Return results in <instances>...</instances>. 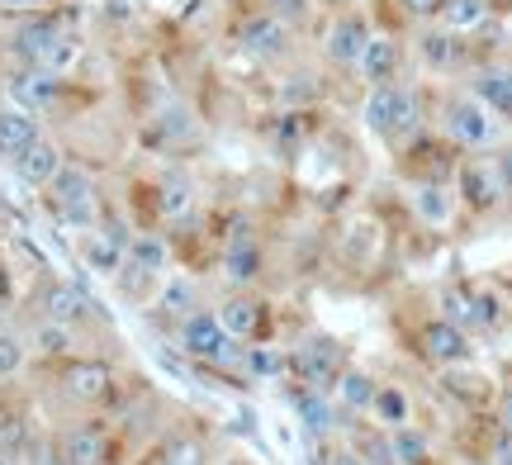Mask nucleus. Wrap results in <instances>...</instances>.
<instances>
[{
	"label": "nucleus",
	"mask_w": 512,
	"mask_h": 465,
	"mask_svg": "<svg viewBox=\"0 0 512 465\" xmlns=\"http://www.w3.org/2000/svg\"><path fill=\"white\" fill-rule=\"evenodd\" d=\"M384 318H389L394 347H399L413 366H422V371L441 375V371H456V366H470V361H475V337L441 314L427 290H403V295H394V304L384 309Z\"/></svg>",
	"instance_id": "f03ea898"
},
{
	"label": "nucleus",
	"mask_w": 512,
	"mask_h": 465,
	"mask_svg": "<svg viewBox=\"0 0 512 465\" xmlns=\"http://www.w3.org/2000/svg\"><path fill=\"white\" fill-rule=\"evenodd\" d=\"M489 461H494V465H512V437H508V432H494V442H489Z\"/></svg>",
	"instance_id": "c03bdc74"
},
{
	"label": "nucleus",
	"mask_w": 512,
	"mask_h": 465,
	"mask_svg": "<svg viewBox=\"0 0 512 465\" xmlns=\"http://www.w3.org/2000/svg\"><path fill=\"white\" fill-rule=\"evenodd\" d=\"M223 465H252V461H242V456H228V461H223Z\"/></svg>",
	"instance_id": "49530a36"
},
{
	"label": "nucleus",
	"mask_w": 512,
	"mask_h": 465,
	"mask_svg": "<svg viewBox=\"0 0 512 465\" xmlns=\"http://www.w3.org/2000/svg\"><path fill=\"white\" fill-rule=\"evenodd\" d=\"M171 342H176V352H181L190 366H200V371H209V375H223V380H233L238 390L252 385V375H247V366H242V352H247V347H242L238 337L219 323L214 304L195 309V314L171 333Z\"/></svg>",
	"instance_id": "6e6552de"
},
{
	"label": "nucleus",
	"mask_w": 512,
	"mask_h": 465,
	"mask_svg": "<svg viewBox=\"0 0 512 465\" xmlns=\"http://www.w3.org/2000/svg\"><path fill=\"white\" fill-rule=\"evenodd\" d=\"M19 328H24V342H29V356H34V366H53V361H62V356L72 352H91L81 337L72 333V328H62V323H48V318L38 314H19Z\"/></svg>",
	"instance_id": "bb28decb"
},
{
	"label": "nucleus",
	"mask_w": 512,
	"mask_h": 465,
	"mask_svg": "<svg viewBox=\"0 0 512 465\" xmlns=\"http://www.w3.org/2000/svg\"><path fill=\"white\" fill-rule=\"evenodd\" d=\"M361 124H366L370 138H380L389 152H399L418 133L432 129V100H427V91L413 76L366 86V95H361Z\"/></svg>",
	"instance_id": "423d86ee"
},
{
	"label": "nucleus",
	"mask_w": 512,
	"mask_h": 465,
	"mask_svg": "<svg viewBox=\"0 0 512 465\" xmlns=\"http://www.w3.org/2000/svg\"><path fill=\"white\" fill-rule=\"evenodd\" d=\"M67 157H72V152H67V143H62L57 133H43V138H38V143L24 152L19 162H10V171L19 176V186L38 195V190H43L57 171H62V162H67Z\"/></svg>",
	"instance_id": "c85d7f7f"
},
{
	"label": "nucleus",
	"mask_w": 512,
	"mask_h": 465,
	"mask_svg": "<svg viewBox=\"0 0 512 465\" xmlns=\"http://www.w3.org/2000/svg\"><path fill=\"white\" fill-rule=\"evenodd\" d=\"M484 19H489V0H446V10H441L437 24L456 29V34H475Z\"/></svg>",
	"instance_id": "f704fd0d"
},
{
	"label": "nucleus",
	"mask_w": 512,
	"mask_h": 465,
	"mask_svg": "<svg viewBox=\"0 0 512 465\" xmlns=\"http://www.w3.org/2000/svg\"><path fill=\"white\" fill-rule=\"evenodd\" d=\"M384 224L380 219H370V214H351V219H342L337 224V233H332V261H337V271H351V276H366L370 266H375V257H380L384 247Z\"/></svg>",
	"instance_id": "4be33fe9"
},
{
	"label": "nucleus",
	"mask_w": 512,
	"mask_h": 465,
	"mask_svg": "<svg viewBox=\"0 0 512 465\" xmlns=\"http://www.w3.org/2000/svg\"><path fill=\"white\" fill-rule=\"evenodd\" d=\"M5 242H10V209L0 205V247H5Z\"/></svg>",
	"instance_id": "a18cd8bd"
},
{
	"label": "nucleus",
	"mask_w": 512,
	"mask_h": 465,
	"mask_svg": "<svg viewBox=\"0 0 512 465\" xmlns=\"http://www.w3.org/2000/svg\"><path fill=\"white\" fill-rule=\"evenodd\" d=\"M43 133H48V124H43L38 114L19 110L10 100H0V162H19Z\"/></svg>",
	"instance_id": "7c9ffc66"
},
{
	"label": "nucleus",
	"mask_w": 512,
	"mask_h": 465,
	"mask_svg": "<svg viewBox=\"0 0 512 465\" xmlns=\"http://www.w3.org/2000/svg\"><path fill=\"white\" fill-rule=\"evenodd\" d=\"M451 190H456V200H460V214L475 219V224H494V219H503L512 209L489 152H465L456 176H451Z\"/></svg>",
	"instance_id": "dca6fc26"
},
{
	"label": "nucleus",
	"mask_w": 512,
	"mask_h": 465,
	"mask_svg": "<svg viewBox=\"0 0 512 465\" xmlns=\"http://www.w3.org/2000/svg\"><path fill=\"white\" fill-rule=\"evenodd\" d=\"M432 129L460 152H494L503 124L465 86H441L432 95Z\"/></svg>",
	"instance_id": "9d476101"
},
{
	"label": "nucleus",
	"mask_w": 512,
	"mask_h": 465,
	"mask_svg": "<svg viewBox=\"0 0 512 465\" xmlns=\"http://www.w3.org/2000/svg\"><path fill=\"white\" fill-rule=\"evenodd\" d=\"M19 290L15 285V271H10V261H5V252H0V309H19Z\"/></svg>",
	"instance_id": "79ce46f5"
},
{
	"label": "nucleus",
	"mask_w": 512,
	"mask_h": 465,
	"mask_svg": "<svg viewBox=\"0 0 512 465\" xmlns=\"http://www.w3.org/2000/svg\"><path fill=\"white\" fill-rule=\"evenodd\" d=\"M489 157H494V171H498V181H503V190H508V205H512V143H498Z\"/></svg>",
	"instance_id": "37998d69"
},
{
	"label": "nucleus",
	"mask_w": 512,
	"mask_h": 465,
	"mask_svg": "<svg viewBox=\"0 0 512 465\" xmlns=\"http://www.w3.org/2000/svg\"><path fill=\"white\" fill-rule=\"evenodd\" d=\"M285 390H309V394H328L332 399V385L337 375L347 371L351 361V347L342 337H332L328 328H299V333L285 337Z\"/></svg>",
	"instance_id": "1a4fd4ad"
},
{
	"label": "nucleus",
	"mask_w": 512,
	"mask_h": 465,
	"mask_svg": "<svg viewBox=\"0 0 512 465\" xmlns=\"http://www.w3.org/2000/svg\"><path fill=\"white\" fill-rule=\"evenodd\" d=\"M389 5H394L408 24H437L441 10H446V0H389Z\"/></svg>",
	"instance_id": "58836bf2"
},
{
	"label": "nucleus",
	"mask_w": 512,
	"mask_h": 465,
	"mask_svg": "<svg viewBox=\"0 0 512 465\" xmlns=\"http://www.w3.org/2000/svg\"><path fill=\"white\" fill-rule=\"evenodd\" d=\"M133 380L138 375L114 352H72L53 366L29 371V385H34L38 404L53 423L57 418H81V413H110Z\"/></svg>",
	"instance_id": "f257e3e1"
},
{
	"label": "nucleus",
	"mask_w": 512,
	"mask_h": 465,
	"mask_svg": "<svg viewBox=\"0 0 512 465\" xmlns=\"http://www.w3.org/2000/svg\"><path fill=\"white\" fill-rule=\"evenodd\" d=\"M408 62L432 81H451V76L470 72L475 43H470V34H456L446 24H418L413 38H408Z\"/></svg>",
	"instance_id": "a211bd4d"
},
{
	"label": "nucleus",
	"mask_w": 512,
	"mask_h": 465,
	"mask_svg": "<svg viewBox=\"0 0 512 465\" xmlns=\"http://www.w3.org/2000/svg\"><path fill=\"white\" fill-rule=\"evenodd\" d=\"M489 409H494V428L512 437V371L503 375V385L494 390V404H489Z\"/></svg>",
	"instance_id": "ea45409f"
},
{
	"label": "nucleus",
	"mask_w": 512,
	"mask_h": 465,
	"mask_svg": "<svg viewBox=\"0 0 512 465\" xmlns=\"http://www.w3.org/2000/svg\"><path fill=\"white\" fill-rule=\"evenodd\" d=\"M67 0H0V15L5 19H24V15H43V10H62Z\"/></svg>",
	"instance_id": "a19ab883"
},
{
	"label": "nucleus",
	"mask_w": 512,
	"mask_h": 465,
	"mask_svg": "<svg viewBox=\"0 0 512 465\" xmlns=\"http://www.w3.org/2000/svg\"><path fill=\"white\" fill-rule=\"evenodd\" d=\"M19 314H38V318H48V323L72 328L91 352H110L114 347V323L100 309V299L81 280L62 276L53 266H38L34 276H29L24 295H19Z\"/></svg>",
	"instance_id": "7ed1b4c3"
},
{
	"label": "nucleus",
	"mask_w": 512,
	"mask_h": 465,
	"mask_svg": "<svg viewBox=\"0 0 512 465\" xmlns=\"http://www.w3.org/2000/svg\"><path fill=\"white\" fill-rule=\"evenodd\" d=\"M110 190H105V181L95 176V167H86L81 157H67L62 162V171H57L48 186L38 190V205H43V214L53 219L57 228H67V233H91L100 219H105V209H110Z\"/></svg>",
	"instance_id": "0eeeda50"
},
{
	"label": "nucleus",
	"mask_w": 512,
	"mask_h": 465,
	"mask_svg": "<svg viewBox=\"0 0 512 465\" xmlns=\"http://www.w3.org/2000/svg\"><path fill=\"white\" fill-rule=\"evenodd\" d=\"M261 10H271L280 24H290L294 34H304L313 24V15H318V0H256Z\"/></svg>",
	"instance_id": "c9c22d12"
},
{
	"label": "nucleus",
	"mask_w": 512,
	"mask_h": 465,
	"mask_svg": "<svg viewBox=\"0 0 512 465\" xmlns=\"http://www.w3.org/2000/svg\"><path fill=\"white\" fill-rule=\"evenodd\" d=\"M366 423L380 432H399V428H408V423H418V390H413V380L403 371L380 375V385L370 394Z\"/></svg>",
	"instance_id": "b1692460"
},
{
	"label": "nucleus",
	"mask_w": 512,
	"mask_h": 465,
	"mask_svg": "<svg viewBox=\"0 0 512 465\" xmlns=\"http://www.w3.org/2000/svg\"><path fill=\"white\" fill-rule=\"evenodd\" d=\"M29 371H34V356H29L19 318H0V385H19V380H29Z\"/></svg>",
	"instance_id": "72a5a7b5"
},
{
	"label": "nucleus",
	"mask_w": 512,
	"mask_h": 465,
	"mask_svg": "<svg viewBox=\"0 0 512 465\" xmlns=\"http://www.w3.org/2000/svg\"><path fill=\"white\" fill-rule=\"evenodd\" d=\"M408 76V38L389 34L375 24V34H370L366 53L356 62V76L351 81H361V86H384V81H403Z\"/></svg>",
	"instance_id": "a878e982"
},
{
	"label": "nucleus",
	"mask_w": 512,
	"mask_h": 465,
	"mask_svg": "<svg viewBox=\"0 0 512 465\" xmlns=\"http://www.w3.org/2000/svg\"><path fill=\"white\" fill-rule=\"evenodd\" d=\"M375 34V15L366 5H342L318 34V67L323 76H356V62Z\"/></svg>",
	"instance_id": "4468645a"
},
{
	"label": "nucleus",
	"mask_w": 512,
	"mask_h": 465,
	"mask_svg": "<svg viewBox=\"0 0 512 465\" xmlns=\"http://www.w3.org/2000/svg\"><path fill=\"white\" fill-rule=\"evenodd\" d=\"M0 53L10 57V67H43V72L72 76L76 57H81V38H76L67 10H43V15L10 19L0 34Z\"/></svg>",
	"instance_id": "39448f33"
},
{
	"label": "nucleus",
	"mask_w": 512,
	"mask_h": 465,
	"mask_svg": "<svg viewBox=\"0 0 512 465\" xmlns=\"http://www.w3.org/2000/svg\"><path fill=\"white\" fill-rule=\"evenodd\" d=\"M43 423H48V413H43V404H38V394L29 380L0 385V451H5V456H19Z\"/></svg>",
	"instance_id": "aec40b11"
},
{
	"label": "nucleus",
	"mask_w": 512,
	"mask_h": 465,
	"mask_svg": "<svg viewBox=\"0 0 512 465\" xmlns=\"http://www.w3.org/2000/svg\"><path fill=\"white\" fill-rule=\"evenodd\" d=\"M460 157H465V152L451 148L437 129H427V133H418L408 148L394 152V171H399L403 181H451L460 167Z\"/></svg>",
	"instance_id": "412c9836"
},
{
	"label": "nucleus",
	"mask_w": 512,
	"mask_h": 465,
	"mask_svg": "<svg viewBox=\"0 0 512 465\" xmlns=\"http://www.w3.org/2000/svg\"><path fill=\"white\" fill-rule=\"evenodd\" d=\"M228 38H233V48H238L247 62H256V67H294L299 38L304 34H294L290 24H280L271 10H261L252 0V5H242L238 15H233Z\"/></svg>",
	"instance_id": "f8f14e48"
},
{
	"label": "nucleus",
	"mask_w": 512,
	"mask_h": 465,
	"mask_svg": "<svg viewBox=\"0 0 512 465\" xmlns=\"http://www.w3.org/2000/svg\"><path fill=\"white\" fill-rule=\"evenodd\" d=\"M389 461L394 465H446L437 451V437H432V428L422 418L399 432H389Z\"/></svg>",
	"instance_id": "473e14b6"
},
{
	"label": "nucleus",
	"mask_w": 512,
	"mask_h": 465,
	"mask_svg": "<svg viewBox=\"0 0 512 465\" xmlns=\"http://www.w3.org/2000/svg\"><path fill=\"white\" fill-rule=\"evenodd\" d=\"M214 314L228 333L238 337L242 347H280V328L285 314L275 304L271 290H219L214 285Z\"/></svg>",
	"instance_id": "9b49d317"
},
{
	"label": "nucleus",
	"mask_w": 512,
	"mask_h": 465,
	"mask_svg": "<svg viewBox=\"0 0 512 465\" xmlns=\"http://www.w3.org/2000/svg\"><path fill=\"white\" fill-rule=\"evenodd\" d=\"M0 465H19V461H15V456H5V451H0Z\"/></svg>",
	"instance_id": "de8ad7c7"
},
{
	"label": "nucleus",
	"mask_w": 512,
	"mask_h": 465,
	"mask_svg": "<svg viewBox=\"0 0 512 465\" xmlns=\"http://www.w3.org/2000/svg\"><path fill=\"white\" fill-rule=\"evenodd\" d=\"M19 465H57V442H53V418L43 423V428L29 437V447L15 456Z\"/></svg>",
	"instance_id": "e433bc0d"
},
{
	"label": "nucleus",
	"mask_w": 512,
	"mask_h": 465,
	"mask_svg": "<svg viewBox=\"0 0 512 465\" xmlns=\"http://www.w3.org/2000/svg\"><path fill=\"white\" fill-rule=\"evenodd\" d=\"M209 299H214V280H204V276H195V271H181V266H176V271L162 280V290L152 295V304H147L143 314L157 333L171 337L185 318L195 314V309H204Z\"/></svg>",
	"instance_id": "6ab92c4d"
},
{
	"label": "nucleus",
	"mask_w": 512,
	"mask_h": 465,
	"mask_svg": "<svg viewBox=\"0 0 512 465\" xmlns=\"http://www.w3.org/2000/svg\"><path fill=\"white\" fill-rule=\"evenodd\" d=\"M318 465H366L356 456L347 432H328V437H318Z\"/></svg>",
	"instance_id": "4c0bfd02"
},
{
	"label": "nucleus",
	"mask_w": 512,
	"mask_h": 465,
	"mask_svg": "<svg viewBox=\"0 0 512 465\" xmlns=\"http://www.w3.org/2000/svg\"><path fill=\"white\" fill-rule=\"evenodd\" d=\"M375 385H380V371L351 356V361H347V371L337 375V385H332V409H337V418H347V423H356V418H366ZM347 423H342V428H347Z\"/></svg>",
	"instance_id": "cd10ccee"
},
{
	"label": "nucleus",
	"mask_w": 512,
	"mask_h": 465,
	"mask_svg": "<svg viewBox=\"0 0 512 465\" xmlns=\"http://www.w3.org/2000/svg\"><path fill=\"white\" fill-rule=\"evenodd\" d=\"M403 205H408V219L427 233H451L460 219L451 181H403Z\"/></svg>",
	"instance_id": "5701e85b"
},
{
	"label": "nucleus",
	"mask_w": 512,
	"mask_h": 465,
	"mask_svg": "<svg viewBox=\"0 0 512 465\" xmlns=\"http://www.w3.org/2000/svg\"><path fill=\"white\" fill-rule=\"evenodd\" d=\"M53 442H57V465H124V451L114 442V428L105 413L57 418Z\"/></svg>",
	"instance_id": "2eb2a0df"
},
{
	"label": "nucleus",
	"mask_w": 512,
	"mask_h": 465,
	"mask_svg": "<svg viewBox=\"0 0 512 465\" xmlns=\"http://www.w3.org/2000/svg\"><path fill=\"white\" fill-rule=\"evenodd\" d=\"M470 309H475V337H498L512 323V299L489 280H470Z\"/></svg>",
	"instance_id": "2f4dec72"
},
{
	"label": "nucleus",
	"mask_w": 512,
	"mask_h": 465,
	"mask_svg": "<svg viewBox=\"0 0 512 465\" xmlns=\"http://www.w3.org/2000/svg\"><path fill=\"white\" fill-rule=\"evenodd\" d=\"M124 266H133V271H143V276H152V280H166L176 271V247H171V238L157 233V228H138L124 247Z\"/></svg>",
	"instance_id": "c756f323"
},
{
	"label": "nucleus",
	"mask_w": 512,
	"mask_h": 465,
	"mask_svg": "<svg viewBox=\"0 0 512 465\" xmlns=\"http://www.w3.org/2000/svg\"><path fill=\"white\" fill-rule=\"evenodd\" d=\"M465 91L494 114L503 129H512V62L508 57H475L465 72Z\"/></svg>",
	"instance_id": "393cba45"
},
{
	"label": "nucleus",
	"mask_w": 512,
	"mask_h": 465,
	"mask_svg": "<svg viewBox=\"0 0 512 465\" xmlns=\"http://www.w3.org/2000/svg\"><path fill=\"white\" fill-rule=\"evenodd\" d=\"M0 91H5L10 105L38 114V119L48 124V119H67V105H72L76 86H72V76L43 72V67H5Z\"/></svg>",
	"instance_id": "f3484780"
},
{
	"label": "nucleus",
	"mask_w": 512,
	"mask_h": 465,
	"mask_svg": "<svg viewBox=\"0 0 512 465\" xmlns=\"http://www.w3.org/2000/svg\"><path fill=\"white\" fill-rule=\"evenodd\" d=\"M275 238L252 209H223V238L214 252V285L219 290H271Z\"/></svg>",
	"instance_id": "20e7f679"
},
{
	"label": "nucleus",
	"mask_w": 512,
	"mask_h": 465,
	"mask_svg": "<svg viewBox=\"0 0 512 465\" xmlns=\"http://www.w3.org/2000/svg\"><path fill=\"white\" fill-rule=\"evenodd\" d=\"M128 465H219V432L204 418L176 413Z\"/></svg>",
	"instance_id": "ddd939ff"
}]
</instances>
